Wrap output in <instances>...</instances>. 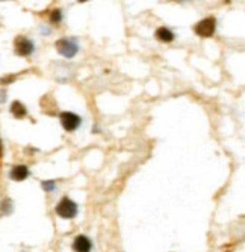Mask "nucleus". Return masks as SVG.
Returning <instances> with one entry per match:
<instances>
[{
  "label": "nucleus",
  "mask_w": 245,
  "mask_h": 252,
  "mask_svg": "<svg viewBox=\"0 0 245 252\" xmlns=\"http://www.w3.org/2000/svg\"><path fill=\"white\" fill-rule=\"evenodd\" d=\"M56 50L65 58H73L79 52V45L75 38H61L56 41Z\"/></svg>",
  "instance_id": "nucleus-1"
},
{
  "label": "nucleus",
  "mask_w": 245,
  "mask_h": 252,
  "mask_svg": "<svg viewBox=\"0 0 245 252\" xmlns=\"http://www.w3.org/2000/svg\"><path fill=\"white\" fill-rule=\"evenodd\" d=\"M56 213L64 219H73L77 215V206L70 198H62L56 206Z\"/></svg>",
  "instance_id": "nucleus-2"
},
{
  "label": "nucleus",
  "mask_w": 245,
  "mask_h": 252,
  "mask_svg": "<svg viewBox=\"0 0 245 252\" xmlns=\"http://www.w3.org/2000/svg\"><path fill=\"white\" fill-rule=\"evenodd\" d=\"M215 28H216V20L214 17H209V18H204V20H201V21H199L197 24H195L194 30L199 36L209 38V36L214 35Z\"/></svg>",
  "instance_id": "nucleus-3"
},
{
  "label": "nucleus",
  "mask_w": 245,
  "mask_h": 252,
  "mask_svg": "<svg viewBox=\"0 0 245 252\" xmlns=\"http://www.w3.org/2000/svg\"><path fill=\"white\" fill-rule=\"evenodd\" d=\"M82 119L79 115L73 112H62L61 113V124H62V127L67 130V132H75L79 125H80Z\"/></svg>",
  "instance_id": "nucleus-4"
},
{
  "label": "nucleus",
  "mask_w": 245,
  "mask_h": 252,
  "mask_svg": "<svg viewBox=\"0 0 245 252\" xmlns=\"http://www.w3.org/2000/svg\"><path fill=\"white\" fill-rule=\"evenodd\" d=\"M14 48L18 56H29L33 52V44L24 36H17L14 41Z\"/></svg>",
  "instance_id": "nucleus-5"
},
{
  "label": "nucleus",
  "mask_w": 245,
  "mask_h": 252,
  "mask_svg": "<svg viewBox=\"0 0 245 252\" xmlns=\"http://www.w3.org/2000/svg\"><path fill=\"white\" fill-rule=\"evenodd\" d=\"M92 243L87 236H77L73 242V249L76 252H91Z\"/></svg>",
  "instance_id": "nucleus-6"
},
{
  "label": "nucleus",
  "mask_w": 245,
  "mask_h": 252,
  "mask_svg": "<svg viewBox=\"0 0 245 252\" xmlns=\"http://www.w3.org/2000/svg\"><path fill=\"white\" fill-rule=\"evenodd\" d=\"M29 177V169L28 166H24V165H17L11 169V178L12 180H15V181H23V180H26Z\"/></svg>",
  "instance_id": "nucleus-7"
},
{
  "label": "nucleus",
  "mask_w": 245,
  "mask_h": 252,
  "mask_svg": "<svg viewBox=\"0 0 245 252\" xmlns=\"http://www.w3.org/2000/svg\"><path fill=\"white\" fill-rule=\"evenodd\" d=\"M156 38L161 43H171L174 40V33L171 32L168 28H159L156 30Z\"/></svg>",
  "instance_id": "nucleus-8"
},
{
  "label": "nucleus",
  "mask_w": 245,
  "mask_h": 252,
  "mask_svg": "<svg viewBox=\"0 0 245 252\" xmlns=\"http://www.w3.org/2000/svg\"><path fill=\"white\" fill-rule=\"evenodd\" d=\"M11 112H12V115H14L15 118H24L26 117V113H28V110H26V107H24L20 102H14L11 104Z\"/></svg>",
  "instance_id": "nucleus-9"
},
{
  "label": "nucleus",
  "mask_w": 245,
  "mask_h": 252,
  "mask_svg": "<svg viewBox=\"0 0 245 252\" xmlns=\"http://www.w3.org/2000/svg\"><path fill=\"white\" fill-rule=\"evenodd\" d=\"M61 20H62V12H61L59 9H55V11H52L50 21H52V23H59Z\"/></svg>",
  "instance_id": "nucleus-10"
},
{
  "label": "nucleus",
  "mask_w": 245,
  "mask_h": 252,
  "mask_svg": "<svg viewBox=\"0 0 245 252\" xmlns=\"http://www.w3.org/2000/svg\"><path fill=\"white\" fill-rule=\"evenodd\" d=\"M43 189H44V191H48V192L53 191V189H55V181H43Z\"/></svg>",
  "instance_id": "nucleus-11"
},
{
  "label": "nucleus",
  "mask_w": 245,
  "mask_h": 252,
  "mask_svg": "<svg viewBox=\"0 0 245 252\" xmlns=\"http://www.w3.org/2000/svg\"><path fill=\"white\" fill-rule=\"evenodd\" d=\"M0 156H2V144H0Z\"/></svg>",
  "instance_id": "nucleus-12"
}]
</instances>
